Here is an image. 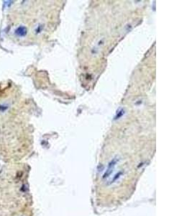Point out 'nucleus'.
Wrapping results in <instances>:
<instances>
[{"label":"nucleus","mask_w":192,"mask_h":216,"mask_svg":"<svg viewBox=\"0 0 192 216\" xmlns=\"http://www.w3.org/2000/svg\"><path fill=\"white\" fill-rule=\"evenodd\" d=\"M27 178L14 166L0 169V216H32Z\"/></svg>","instance_id":"f257e3e1"},{"label":"nucleus","mask_w":192,"mask_h":216,"mask_svg":"<svg viewBox=\"0 0 192 216\" xmlns=\"http://www.w3.org/2000/svg\"><path fill=\"white\" fill-rule=\"evenodd\" d=\"M27 33V27L24 26H19L15 30V34L18 37H24Z\"/></svg>","instance_id":"f03ea898"}]
</instances>
